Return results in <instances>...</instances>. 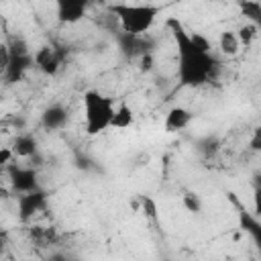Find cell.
<instances>
[{"mask_svg": "<svg viewBox=\"0 0 261 261\" xmlns=\"http://www.w3.org/2000/svg\"><path fill=\"white\" fill-rule=\"evenodd\" d=\"M167 27L177 45V80L179 86L200 88L214 75L216 61L210 55V45L202 35H190L179 20L169 18Z\"/></svg>", "mask_w": 261, "mask_h": 261, "instance_id": "6da1fadb", "label": "cell"}, {"mask_svg": "<svg viewBox=\"0 0 261 261\" xmlns=\"http://www.w3.org/2000/svg\"><path fill=\"white\" fill-rule=\"evenodd\" d=\"M82 100H84L86 135L96 137V135L104 133L106 128H112V118H114L116 106L110 96H104L102 92H96V90H88Z\"/></svg>", "mask_w": 261, "mask_h": 261, "instance_id": "7a4b0ae2", "label": "cell"}, {"mask_svg": "<svg viewBox=\"0 0 261 261\" xmlns=\"http://www.w3.org/2000/svg\"><path fill=\"white\" fill-rule=\"evenodd\" d=\"M110 12L116 14L120 29L128 37L145 35L157 20L161 6L153 4H110Z\"/></svg>", "mask_w": 261, "mask_h": 261, "instance_id": "3957f363", "label": "cell"}, {"mask_svg": "<svg viewBox=\"0 0 261 261\" xmlns=\"http://www.w3.org/2000/svg\"><path fill=\"white\" fill-rule=\"evenodd\" d=\"M8 173H10L12 190L18 192V196L29 194V192H37V190H39L37 171H35L33 167H18V165H12Z\"/></svg>", "mask_w": 261, "mask_h": 261, "instance_id": "277c9868", "label": "cell"}, {"mask_svg": "<svg viewBox=\"0 0 261 261\" xmlns=\"http://www.w3.org/2000/svg\"><path fill=\"white\" fill-rule=\"evenodd\" d=\"M33 63H35V59H33L31 53H12V51H10V61H8V65L2 69V75H4V80H6L8 84L18 82V80L24 75V71H27Z\"/></svg>", "mask_w": 261, "mask_h": 261, "instance_id": "5b68a950", "label": "cell"}, {"mask_svg": "<svg viewBox=\"0 0 261 261\" xmlns=\"http://www.w3.org/2000/svg\"><path fill=\"white\" fill-rule=\"evenodd\" d=\"M45 202H47V196L41 190L18 196V216H20V220H31L37 212H41L45 208Z\"/></svg>", "mask_w": 261, "mask_h": 261, "instance_id": "8992f818", "label": "cell"}, {"mask_svg": "<svg viewBox=\"0 0 261 261\" xmlns=\"http://www.w3.org/2000/svg\"><path fill=\"white\" fill-rule=\"evenodd\" d=\"M33 59H35V65L47 75H55L61 67V55L53 47H41L33 55Z\"/></svg>", "mask_w": 261, "mask_h": 261, "instance_id": "52a82bcc", "label": "cell"}, {"mask_svg": "<svg viewBox=\"0 0 261 261\" xmlns=\"http://www.w3.org/2000/svg\"><path fill=\"white\" fill-rule=\"evenodd\" d=\"M88 10V4L86 2H75V0H63V2H57V18L65 24H71V22H77L84 18Z\"/></svg>", "mask_w": 261, "mask_h": 261, "instance_id": "ba28073f", "label": "cell"}, {"mask_svg": "<svg viewBox=\"0 0 261 261\" xmlns=\"http://www.w3.org/2000/svg\"><path fill=\"white\" fill-rule=\"evenodd\" d=\"M192 120V112L188 108H181V106H173L167 114H165V120H163V126L167 133H175V130H184Z\"/></svg>", "mask_w": 261, "mask_h": 261, "instance_id": "9c48e42d", "label": "cell"}, {"mask_svg": "<svg viewBox=\"0 0 261 261\" xmlns=\"http://www.w3.org/2000/svg\"><path fill=\"white\" fill-rule=\"evenodd\" d=\"M67 122V110L59 104H53L49 106L43 114H41V124L47 128V130H57L61 128L63 124Z\"/></svg>", "mask_w": 261, "mask_h": 261, "instance_id": "30bf717a", "label": "cell"}, {"mask_svg": "<svg viewBox=\"0 0 261 261\" xmlns=\"http://www.w3.org/2000/svg\"><path fill=\"white\" fill-rule=\"evenodd\" d=\"M12 151H14V157H20V159L33 157L37 153V139L33 135H18L14 139Z\"/></svg>", "mask_w": 261, "mask_h": 261, "instance_id": "8fae6325", "label": "cell"}, {"mask_svg": "<svg viewBox=\"0 0 261 261\" xmlns=\"http://www.w3.org/2000/svg\"><path fill=\"white\" fill-rule=\"evenodd\" d=\"M218 49L228 55V57H234L239 51H241V41H239V35L234 31H222L220 37H218Z\"/></svg>", "mask_w": 261, "mask_h": 261, "instance_id": "7c38bea8", "label": "cell"}, {"mask_svg": "<svg viewBox=\"0 0 261 261\" xmlns=\"http://www.w3.org/2000/svg\"><path fill=\"white\" fill-rule=\"evenodd\" d=\"M135 122V114H133V108L126 104V102H120L116 106V112H114V118H112V128H128L130 124Z\"/></svg>", "mask_w": 261, "mask_h": 261, "instance_id": "4fadbf2b", "label": "cell"}, {"mask_svg": "<svg viewBox=\"0 0 261 261\" xmlns=\"http://www.w3.org/2000/svg\"><path fill=\"white\" fill-rule=\"evenodd\" d=\"M241 224H243V228L253 237V241H255V245H257V249H259V253H261V222H259L257 218L249 216V214H241Z\"/></svg>", "mask_w": 261, "mask_h": 261, "instance_id": "5bb4252c", "label": "cell"}, {"mask_svg": "<svg viewBox=\"0 0 261 261\" xmlns=\"http://www.w3.org/2000/svg\"><path fill=\"white\" fill-rule=\"evenodd\" d=\"M237 35H239L241 45L249 47V45L255 41V37H257V27H255V24H243V27L237 31Z\"/></svg>", "mask_w": 261, "mask_h": 261, "instance_id": "9a60e30c", "label": "cell"}, {"mask_svg": "<svg viewBox=\"0 0 261 261\" xmlns=\"http://www.w3.org/2000/svg\"><path fill=\"white\" fill-rule=\"evenodd\" d=\"M181 204H184V208H186L188 212H194V214H198V212L202 210V202H200L198 194H192V192L184 194V198H181Z\"/></svg>", "mask_w": 261, "mask_h": 261, "instance_id": "2e32d148", "label": "cell"}, {"mask_svg": "<svg viewBox=\"0 0 261 261\" xmlns=\"http://www.w3.org/2000/svg\"><path fill=\"white\" fill-rule=\"evenodd\" d=\"M143 212L149 218H157V206H155V202L151 198H143Z\"/></svg>", "mask_w": 261, "mask_h": 261, "instance_id": "e0dca14e", "label": "cell"}, {"mask_svg": "<svg viewBox=\"0 0 261 261\" xmlns=\"http://www.w3.org/2000/svg\"><path fill=\"white\" fill-rule=\"evenodd\" d=\"M253 214L261 218V190H253Z\"/></svg>", "mask_w": 261, "mask_h": 261, "instance_id": "ac0fdd59", "label": "cell"}, {"mask_svg": "<svg viewBox=\"0 0 261 261\" xmlns=\"http://www.w3.org/2000/svg\"><path fill=\"white\" fill-rule=\"evenodd\" d=\"M251 149L261 151V126L255 128V133H253V137H251Z\"/></svg>", "mask_w": 261, "mask_h": 261, "instance_id": "d6986e66", "label": "cell"}, {"mask_svg": "<svg viewBox=\"0 0 261 261\" xmlns=\"http://www.w3.org/2000/svg\"><path fill=\"white\" fill-rule=\"evenodd\" d=\"M12 155H14V151H12L10 147H4V149L0 151V163H2V165H8V161H10Z\"/></svg>", "mask_w": 261, "mask_h": 261, "instance_id": "ffe728a7", "label": "cell"}, {"mask_svg": "<svg viewBox=\"0 0 261 261\" xmlns=\"http://www.w3.org/2000/svg\"><path fill=\"white\" fill-rule=\"evenodd\" d=\"M141 63H143V65H141V69H143V71H145V69H151V65H153V57L147 53V55H143Z\"/></svg>", "mask_w": 261, "mask_h": 261, "instance_id": "44dd1931", "label": "cell"}]
</instances>
